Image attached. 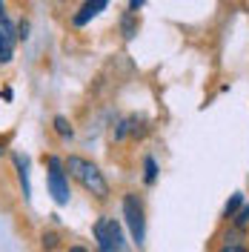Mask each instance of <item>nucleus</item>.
Here are the masks:
<instances>
[{
    "label": "nucleus",
    "instance_id": "obj_6",
    "mask_svg": "<svg viewBox=\"0 0 249 252\" xmlns=\"http://www.w3.org/2000/svg\"><path fill=\"white\" fill-rule=\"evenodd\" d=\"M106 6H109L106 0H94V3H83V6H80V12H78L75 17H72V23H75V26H86V23H89L92 17H97V15H100V12H103Z\"/></svg>",
    "mask_w": 249,
    "mask_h": 252
},
{
    "label": "nucleus",
    "instance_id": "obj_17",
    "mask_svg": "<svg viewBox=\"0 0 249 252\" xmlns=\"http://www.w3.org/2000/svg\"><path fill=\"white\" fill-rule=\"evenodd\" d=\"M69 252H89V250H86V247H72Z\"/></svg>",
    "mask_w": 249,
    "mask_h": 252
},
{
    "label": "nucleus",
    "instance_id": "obj_3",
    "mask_svg": "<svg viewBox=\"0 0 249 252\" xmlns=\"http://www.w3.org/2000/svg\"><path fill=\"white\" fill-rule=\"evenodd\" d=\"M92 232L100 252H124V226L115 218H97Z\"/></svg>",
    "mask_w": 249,
    "mask_h": 252
},
{
    "label": "nucleus",
    "instance_id": "obj_2",
    "mask_svg": "<svg viewBox=\"0 0 249 252\" xmlns=\"http://www.w3.org/2000/svg\"><path fill=\"white\" fill-rule=\"evenodd\" d=\"M46 187H49V195L55 198V204L58 206H66L69 204V198H72V189H69V175H66V166H63V160L58 155H49L46 158Z\"/></svg>",
    "mask_w": 249,
    "mask_h": 252
},
{
    "label": "nucleus",
    "instance_id": "obj_8",
    "mask_svg": "<svg viewBox=\"0 0 249 252\" xmlns=\"http://www.w3.org/2000/svg\"><path fill=\"white\" fill-rule=\"evenodd\" d=\"M121 32H124L126 40H132L135 34H138V17H135V12H126L124 20H121Z\"/></svg>",
    "mask_w": 249,
    "mask_h": 252
},
{
    "label": "nucleus",
    "instance_id": "obj_15",
    "mask_svg": "<svg viewBox=\"0 0 249 252\" xmlns=\"http://www.w3.org/2000/svg\"><path fill=\"white\" fill-rule=\"evenodd\" d=\"M220 252H249V250H247V247H241V244H226Z\"/></svg>",
    "mask_w": 249,
    "mask_h": 252
},
{
    "label": "nucleus",
    "instance_id": "obj_9",
    "mask_svg": "<svg viewBox=\"0 0 249 252\" xmlns=\"http://www.w3.org/2000/svg\"><path fill=\"white\" fill-rule=\"evenodd\" d=\"M143 181H146L149 187L157 181V163H155V158H152V155L143 158Z\"/></svg>",
    "mask_w": 249,
    "mask_h": 252
},
{
    "label": "nucleus",
    "instance_id": "obj_7",
    "mask_svg": "<svg viewBox=\"0 0 249 252\" xmlns=\"http://www.w3.org/2000/svg\"><path fill=\"white\" fill-rule=\"evenodd\" d=\"M15 169L20 178V187H23V198H31V184H29V158L26 155H15Z\"/></svg>",
    "mask_w": 249,
    "mask_h": 252
},
{
    "label": "nucleus",
    "instance_id": "obj_10",
    "mask_svg": "<svg viewBox=\"0 0 249 252\" xmlns=\"http://www.w3.org/2000/svg\"><path fill=\"white\" fill-rule=\"evenodd\" d=\"M55 132L61 135V138H72L75 135V129H72V124H69V118H63V115H55Z\"/></svg>",
    "mask_w": 249,
    "mask_h": 252
},
{
    "label": "nucleus",
    "instance_id": "obj_14",
    "mask_svg": "<svg viewBox=\"0 0 249 252\" xmlns=\"http://www.w3.org/2000/svg\"><path fill=\"white\" fill-rule=\"evenodd\" d=\"M17 37H20V40L29 37V23H26V20H20V26H17Z\"/></svg>",
    "mask_w": 249,
    "mask_h": 252
},
{
    "label": "nucleus",
    "instance_id": "obj_4",
    "mask_svg": "<svg viewBox=\"0 0 249 252\" xmlns=\"http://www.w3.org/2000/svg\"><path fill=\"white\" fill-rule=\"evenodd\" d=\"M124 218H126L129 232H132V241L140 247L143 238H146V218H143V201H140L135 192L124 195Z\"/></svg>",
    "mask_w": 249,
    "mask_h": 252
},
{
    "label": "nucleus",
    "instance_id": "obj_1",
    "mask_svg": "<svg viewBox=\"0 0 249 252\" xmlns=\"http://www.w3.org/2000/svg\"><path fill=\"white\" fill-rule=\"evenodd\" d=\"M63 166H66V175L75 178L80 187L86 189L89 195H94L97 201H103L109 195V184H106L103 172L94 166L92 160H86V158H80V155H69L63 160Z\"/></svg>",
    "mask_w": 249,
    "mask_h": 252
},
{
    "label": "nucleus",
    "instance_id": "obj_11",
    "mask_svg": "<svg viewBox=\"0 0 249 252\" xmlns=\"http://www.w3.org/2000/svg\"><path fill=\"white\" fill-rule=\"evenodd\" d=\"M244 206V192H235L232 198L226 201V206H223V218H235V212Z\"/></svg>",
    "mask_w": 249,
    "mask_h": 252
},
{
    "label": "nucleus",
    "instance_id": "obj_18",
    "mask_svg": "<svg viewBox=\"0 0 249 252\" xmlns=\"http://www.w3.org/2000/svg\"><path fill=\"white\" fill-rule=\"evenodd\" d=\"M0 155H3V146H0Z\"/></svg>",
    "mask_w": 249,
    "mask_h": 252
},
{
    "label": "nucleus",
    "instance_id": "obj_16",
    "mask_svg": "<svg viewBox=\"0 0 249 252\" xmlns=\"http://www.w3.org/2000/svg\"><path fill=\"white\" fill-rule=\"evenodd\" d=\"M140 6H143V0H132V3H129V12H138Z\"/></svg>",
    "mask_w": 249,
    "mask_h": 252
},
{
    "label": "nucleus",
    "instance_id": "obj_5",
    "mask_svg": "<svg viewBox=\"0 0 249 252\" xmlns=\"http://www.w3.org/2000/svg\"><path fill=\"white\" fill-rule=\"evenodd\" d=\"M3 9L6 6L0 3V66L12 63V58H15V43H17V29L12 26V20L6 17Z\"/></svg>",
    "mask_w": 249,
    "mask_h": 252
},
{
    "label": "nucleus",
    "instance_id": "obj_13",
    "mask_svg": "<svg viewBox=\"0 0 249 252\" xmlns=\"http://www.w3.org/2000/svg\"><path fill=\"white\" fill-rule=\"evenodd\" d=\"M43 247H46V250H55V247H58V235H55V232H46V235H43Z\"/></svg>",
    "mask_w": 249,
    "mask_h": 252
},
{
    "label": "nucleus",
    "instance_id": "obj_12",
    "mask_svg": "<svg viewBox=\"0 0 249 252\" xmlns=\"http://www.w3.org/2000/svg\"><path fill=\"white\" fill-rule=\"evenodd\" d=\"M249 223V206H241V212H235V226H247Z\"/></svg>",
    "mask_w": 249,
    "mask_h": 252
}]
</instances>
